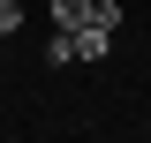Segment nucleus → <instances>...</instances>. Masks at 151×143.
<instances>
[{
	"label": "nucleus",
	"mask_w": 151,
	"mask_h": 143,
	"mask_svg": "<svg viewBox=\"0 0 151 143\" xmlns=\"http://www.w3.org/2000/svg\"><path fill=\"white\" fill-rule=\"evenodd\" d=\"M113 53V30L106 23H83V30H76V60H106Z\"/></svg>",
	"instance_id": "obj_1"
},
{
	"label": "nucleus",
	"mask_w": 151,
	"mask_h": 143,
	"mask_svg": "<svg viewBox=\"0 0 151 143\" xmlns=\"http://www.w3.org/2000/svg\"><path fill=\"white\" fill-rule=\"evenodd\" d=\"M8 30H23V8H15V0H0V38H8Z\"/></svg>",
	"instance_id": "obj_3"
},
{
	"label": "nucleus",
	"mask_w": 151,
	"mask_h": 143,
	"mask_svg": "<svg viewBox=\"0 0 151 143\" xmlns=\"http://www.w3.org/2000/svg\"><path fill=\"white\" fill-rule=\"evenodd\" d=\"M45 15H53V30H83L91 23V0H53Z\"/></svg>",
	"instance_id": "obj_2"
}]
</instances>
